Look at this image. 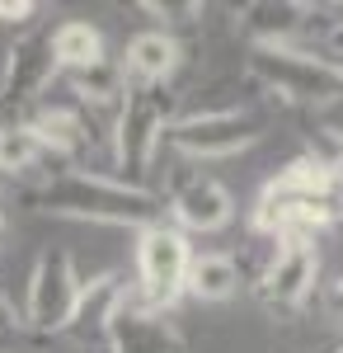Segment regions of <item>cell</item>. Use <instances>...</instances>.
Returning a JSON list of instances; mask_svg holds the SVG:
<instances>
[{
    "label": "cell",
    "mask_w": 343,
    "mask_h": 353,
    "mask_svg": "<svg viewBox=\"0 0 343 353\" xmlns=\"http://www.w3.org/2000/svg\"><path fill=\"white\" fill-rule=\"evenodd\" d=\"M240 288V269L231 254H193L184 278V292L198 301H231Z\"/></svg>",
    "instance_id": "obj_16"
},
{
    "label": "cell",
    "mask_w": 343,
    "mask_h": 353,
    "mask_svg": "<svg viewBox=\"0 0 343 353\" xmlns=\"http://www.w3.org/2000/svg\"><path fill=\"white\" fill-rule=\"evenodd\" d=\"M315 273H320V254L311 236H287L278 241V254L264 273V301L273 306H301L306 292L315 288Z\"/></svg>",
    "instance_id": "obj_7"
},
{
    "label": "cell",
    "mask_w": 343,
    "mask_h": 353,
    "mask_svg": "<svg viewBox=\"0 0 343 353\" xmlns=\"http://www.w3.org/2000/svg\"><path fill=\"white\" fill-rule=\"evenodd\" d=\"M249 71L287 94L291 104H339L343 99V76L329 66V57H315V52H301V48H254L249 57Z\"/></svg>",
    "instance_id": "obj_2"
},
{
    "label": "cell",
    "mask_w": 343,
    "mask_h": 353,
    "mask_svg": "<svg viewBox=\"0 0 343 353\" xmlns=\"http://www.w3.org/2000/svg\"><path fill=\"white\" fill-rule=\"evenodd\" d=\"M38 208L52 217H76V221H104V226H156L160 203L141 184H118L104 174H61L38 193Z\"/></svg>",
    "instance_id": "obj_1"
},
{
    "label": "cell",
    "mask_w": 343,
    "mask_h": 353,
    "mask_svg": "<svg viewBox=\"0 0 343 353\" xmlns=\"http://www.w3.org/2000/svg\"><path fill=\"white\" fill-rule=\"evenodd\" d=\"M76 297H80V278L71 269V254L48 250L33 264V278H28V321L38 330H66Z\"/></svg>",
    "instance_id": "obj_6"
},
{
    "label": "cell",
    "mask_w": 343,
    "mask_h": 353,
    "mask_svg": "<svg viewBox=\"0 0 343 353\" xmlns=\"http://www.w3.org/2000/svg\"><path fill=\"white\" fill-rule=\"evenodd\" d=\"M188 264H193V250H188L184 231L174 226H146L141 241H136V273H141V301L151 311H165L184 297V278H188Z\"/></svg>",
    "instance_id": "obj_4"
},
{
    "label": "cell",
    "mask_w": 343,
    "mask_h": 353,
    "mask_svg": "<svg viewBox=\"0 0 343 353\" xmlns=\"http://www.w3.org/2000/svg\"><path fill=\"white\" fill-rule=\"evenodd\" d=\"M66 81H71V90H76L85 104H99V109L118 104V99L127 94V90H123V66H113V61H99V66H90V71H71Z\"/></svg>",
    "instance_id": "obj_18"
},
{
    "label": "cell",
    "mask_w": 343,
    "mask_h": 353,
    "mask_svg": "<svg viewBox=\"0 0 343 353\" xmlns=\"http://www.w3.org/2000/svg\"><path fill=\"white\" fill-rule=\"evenodd\" d=\"M33 10H38V5H28V0H0V19H5V24H28Z\"/></svg>",
    "instance_id": "obj_20"
},
{
    "label": "cell",
    "mask_w": 343,
    "mask_h": 353,
    "mask_svg": "<svg viewBox=\"0 0 343 353\" xmlns=\"http://www.w3.org/2000/svg\"><path fill=\"white\" fill-rule=\"evenodd\" d=\"M339 353H343V349H339Z\"/></svg>",
    "instance_id": "obj_24"
},
{
    "label": "cell",
    "mask_w": 343,
    "mask_h": 353,
    "mask_svg": "<svg viewBox=\"0 0 343 353\" xmlns=\"http://www.w3.org/2000/svg\"><path fill=\"white\" fill-rule=\"evenodd\" d=\"M268 193H278V198H306V203H339L343 208V184L320 161H311V156L291 161L287 170L268 184Z\"/></svg>",
    "instance_id": "obj_12"
},
{
    "label": "cell",
    "mask_w": 343,
    "mask_h": 353,
    "mask_svg": "<svg viewBox=\"0 0 343 353\" xmlns=\"http://www.w3.org/2000/svg\"><path fill=\"white\" fill-rule=\"evenodd\" d=\"M56 76L52 61V38H24L5 57V76H0V99L5 104H28L33 94H43L48 81Z\"/></svg>",
    "instance_id": "obj_9"
},
{
    "label": "cell",
    "mask_w": 343,
    "mask_h": 353,
    "mask_svg": "<svg viewBox=\"0 0 343 353\" xmlns=\"http://www.w3.org/2000/svg\"><path fill=\"white\" fill-rule=\"evenodd\" d=\"M0 236H5V217H0Z\"/></svg>",
    "instance_id": "obj_23"
},
{
    "label": "cell",
    "mask_w": 343,
    "mask_h": 353,
    "mask_svg": "<svg viewBox=\"0 0 343 353\" xmlns=\"http://www.w3.org/2000/svg\"><path fill=\"white\" fill-rule=\"evenodd\" d=\"M165 141L174 151H184L193 161H221V156H240L245 146L259 141V123L245 113H198L184 123H169Z\"/></svg>",
    "instance_id": "obj_5"
},
{
    "label": "cell",
    "mask_w": 343,
    "mask_h": 353,
    "mask_svg": "<svg viewBox=\"0 0 343 353\" xmlns=\"http://www.w3.org/2000/svg\"><path fill=\"white\" fill-rule=\"evenodd\" d=\"M169 132V94L160 85H132L123 94V113H118V132H113V151L118 165L141 179L151 161H156L160 141Z\"/></svg>",
    "instance_id": "obj_3"
},
{
    "label": "cell",
    "mask_w": 343,
    "mask_h": 353,
    "mask_svg": "<svg viewBox=\"0 0 343 353\" xmlns=\"http://www.w3.org/2000/svg\"><path fill=\"white\" fill-rule=\"evenodd\" d=\"M38 141H43V151H61V156H76L85 151V141H90V128L80 123L76 109H61V104H48V109H38V118L28 123Z\"/></svg>",
    "instance_id": "obj_17"
},
{
    "label": "cell",
    "mask_w": 343,
    "mask_h": 353,
    "mask_svg": "<svg viewBox=\"0 0 343 353\" xmlns=\"http://www.w3.org/2000/svg\"><path fill=\"white\" fill-rule=\"evenodd\" d=\"M43 156V141L28 123H5L0 128V174H24Z\"/></svg>",
    "instance_id": "obj_19"
},
{
    "label": "cell",
    "mask_w": 343,
    "mask_h": 353,
    "mask_svg": "<svg viewBox=\"0 0 343 353\" xmlns=\"http://www.w3.org/2000/svg\"><path fill=\"white\" fill-rule=\"evenodd\" d=\"M174 66H179V43L165 28H146L127 43V71L136 76V85H160Z\"/></svg>",
    "instance_id": "obj_14"
},
{
    "label": "cell",
    "mask_w": 343,
    "mask_h": 353,
    "mask_svg": "<svg viewBox=\"0 0 343 353\" xmlns=\"http://www.w3.org/2000/svg\"><path fill=\"white\" fill-rule=\"evenodd\" d=\"M329 66H334V71L343 76V43H339V57H329Z\"/></svg>",
    "instance_id": "obj_22"
},
{
    "label": "cell",
    "mask_w": 343,
    "mask_h": 353,
    "mask_svg": "<svg viewBox=\"0 0 343 353\" xmlns=\"http://www.w3.org/2000/svg\"><path fill=\"white\" fill-rule=\"evenodd\" d=\"M169 212H174V221H179L184 231L211 236V231H221L226 221L236 217V198L226 193V184H216V179H207V174H198V179H184V184L174 189Z\"/></svg>",
    "instance_id": "obj_8"
},
{
    "label": "cell",
    "mask_w": 343,
    "mask_h": 353,
    "mask_svg": "<svg viewBox=\"0 0 343 353\" xmlns=\"http://www.w3.org/2000/svg\"><path fill=\"white\" fill-rule=\"evenodd\" d=\"M301 14H311L306 5H278V0H254L240 10L245 33L259 38V48H287V38L301 28Z\"/></svg>",
    "instance_id": "obj_15"
},
{
    "label": "cell",
    "mask_w": 343,
    "mask_h": 353,
    "mask_svg": "<svg viewBox=\"0 0 343 353\" xmlns=\"http://www.w3.org/2000/svg\"><path fill=\"white\" fill-rule=\"evenodd\" d=\"M52 61H56V71H66V76L108 61V57H104V33H99L94 24H85V19H66V24H56V33H52Z\"/></svg>",
    "instance_id": "obj_13"
},
{
    "label": "cell",
    "mask_w": 343,
    "mask_h": 353,
    "mask_svg": "<svg viewBox=\"0 0 343 353\" xmlns=\"http://www.w3.org/2000/svg\"><path fill=\"white\" fill-rule=\"evenodd\" d=\"M108 353H179V339L160 325V311L136 297H123V311L108 330Z\"/></svg>",
    "instance_id": "obj_11"
},
{
    "label": "cell",
    "mask_w": 343,
    "mask_h": 353,
    "mask_svg": "<svg viewBox=\"0 0 343 353\" xmlns=\"http://www.w3.org/2000/svg\"><path fill=\"white\" fill-rule=\"evenodd\" d=\"M123 297H127V288H123L118 273H99V278L80 283V297H76V311H71L66 330L80 334V339L108 344V330H113L118 311H123Z\"/></svg>",
    "instance_id": "obj_10"
},
{
    "label": "cell",
    "mask_w": 343,
    "mask_h": 353,
    "mask_svg": "<svg viewBox=\"0 0 343 353\" xmlns=\"http://www.w3.org/2000/svg\"><path fill=\"white\" fill-rule=\"evenodd\" d=\"M324 306H329V316L334 321H343V273L329 283V292H324Z\"/></svg>",
    "instance_id": "obj_21"
}]
</instances>
